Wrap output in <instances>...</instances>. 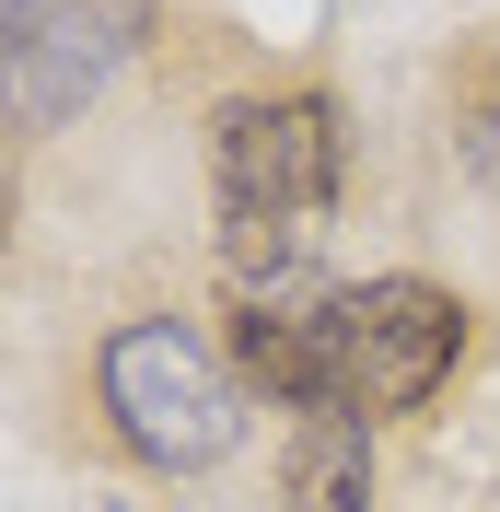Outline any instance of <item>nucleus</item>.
Returning <instances> with one entry per match:
<instances>
[{
    "mask_svg": "<svg viewBox=\"0 0 500 512\" xmlns=\"http://www.w3.org/2000/svg\"><path fill=\"white\" fill-rule=\"evenodd\" d=\"M466 117H477V128H466V163L500 187V47L477 59V82H466Z\"/></svg>",
    "mask_w": 500,
    "mask_h": 512,
    "instance_id": "nucleus-7",
    "label": "nucleus"
},
{
    "mask_svg": "<svg viewBox=\"0 0 500 512\" xmlns=\"http://www.w3.org/2000/svg\"><path fill=\"white\" fill-rule=\"evenodd\" d=\"M280 501L291 512H361L373 501V419L361 408H303L280 443Z\"/></svg>",
    "mask_w": 500,
    "mask_h": 512,
    "instance_id": "nucleus-6",
    "label": "nucleus"
},
{
    "mask_svg": "<svg viewBox=\"0 0 500 512\" xmlns=\"http://www.w3.org/2000/svg\"><path fill=\"white\" fill-rule=\"evenodd\" d=\"M454 361H466V303H454L442 280L384 268V280L338 291V408L419 419L442 384H454Z\"/></svg>",
    "mask_w": 500,
    "mask_h": 512,
    "instance_id": "nucleus-4",
    "label": "nucleus"
},
{
    "mask_svg": "<svg viewBox=\"0 0 500 512\" xmlns=\"http://www.w3.org/2000/svg\"><path fill=\"white\" fill-rule=\"evenodd\" d=\"M94 396H105V431L152 478H198V466H221L245 443V373L187 315H128L94 350Z\"/></svg>",
    "mask_w": 500,
    "mask_h": 512,
    "instance_id": "nucleus-2",
    "label": "nucleus"
},
{
    "mask_svg": "<svg viewBox=\"0 0 500 512\" xmlns=\"http://www.w3.org/2000/svg\"><path fill=\"white\" fill-rule=\"evenodd\" d=\"M0 233H12V175H0Z\"/></svg>",
    "mask_w": 500,
    "mask_h": 512,
    "instance_id": "nucleus-8",
    "label": "nucleus"
},
{
    "mask_svg": "<svg viewBox=\"0 0 500 512\" xmlns=\"http://www.w3.org/2000/svg\"><path fill=\"white\" fill-rule=\"evenodd\" d=\"M221 361L268 396V408H338V280H233L221 291Z\"/></svg>",
    "mask_w": 500,
    "mask_h": 512,
    "instance_id": "nucleus-5",
    "label": "nucleus"
},
{
    "mask_svg": "<svg viewBox=\"0 0 500 512\" xmlns=\"http://www.w3.org/2000/svg\"><path fill=\"white\" fill-rule=\"evenodd\" d=\"M163 0H0V128L59 140L152 47Z\"/></svg>",
    "mask_w": 500,
    "mask_h": 512,
    "instance_id": "nucleus-3",
    "label": "nucleus"
},
{
    "mask_svg": "<svg viewBox=\"0 0 500 512\" xmlns=\"http://www.w3.org/2000/svg\"><path fill=\"white\" fill-rule=\"evenodd\" d=\"M349 187V128L338 94H233L210 117V210H221V268L233 280H291L314 268L326 222H338Z\"/></svg>",
    "mask_w": 500,
    "mask_h": 512,
    "instance_id": "nucleus-1",
    "label": "nucleus"
}]
</instances>
